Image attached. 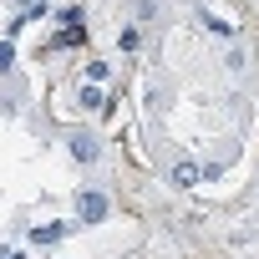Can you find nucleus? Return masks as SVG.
Listing matches in <instances>:
<instances>
[{
	"label": "nucleus",
	"mask_w": 259,
	"mask_h": 259,
	"mask_svg": "<svg viewBox=\"0 0 259 259\" xmlns=\"http://www.w3.org/2000/svg\"><path fill=\"white\" fill-rule=\"evenodd\" d=\"M224 66H229V71H244V66H249V56H244V51H229V56H224Z\"/></svg>",
	"instance_id": "8"
},
{
	"label": "nucleus",
	"mask_w": 259,
	"mask_h": 259,
	"mask_svg": "<svg viewBox=\"0 0 259 259\" xmlns=\"http://www.w3.org/2000/svg\"><path fill=\"white\" fill-rule=\"evenodd\" d=\"M107 71H112L107 61H92V66H87V76H92V81H107Z\"/></svg>",
	"instance_id": "10"
},
{
	"label": "nucleus",
	"mask_w": 259,
	"mask_h": 259,
	"mask_svg": "<svg viewBox=\"0 0 259 259\" xmlns=\"http://www.w3.org/2000/svg\"><path fill=\"white\" fill-rule=\"evenodd\" d=\"M117 46H122V51H138V31H133V26H127V31L117 36Z\"/></svg>",
	"instance_id": "9"
},
{
	"label": "nucleus",
	"mask_w": 259,
	"mask_h": 259,
	"mask_svg": "<svg viewBox=\"0 0 259 259\" xmlns=\"http://www.w3.org/2000/svg\"><path fill=\"white\" fill-rule=\"evenodd\" d=\"M66 143H71V158H76V163H87V168L102 158V138H97V133H71Z\"/></svg>",
	"instance_id": "2"
},
{
	"label": "nucleus",
	"mask_w": 259,
	"mask_h": 259,
	"mask_svg": "<svg viewBox=\"0 0 259 259\" xmlns=\"http://www.w3.org/2000/svg\"><path fill=\"white\" fill-rule=\"evenodd\" d=\"M168 183H173V188H193V183H198V168H193V163H173Z\"/></svg>",
	"instance_id": "4"
},
{
	"label": "nucleus",
	"mask_w": 259,
	"mask_h": 259,
	"mask_svg": "<svg viewBox=\"0 0 259 259\" xmlns=\"http://www.w3.org/2000/svg\"><path fill=\"white\" fill-rule=\"evenodd\" d=\"M11 66H16V46L0 41V76H11Z\"/></svg>",
	"instance_id": "6"
},
{
	"label": "nucleus",
	"mask_w": 259,
	"mask_h": 259,
	"mask_svg": "<svg viewBox=\"0 0 259 259\" xmlns=\"http://www.w3.org/2000/svg\"><path fill=\"white\" fill-rule=\"evenodd\" d=\"M81 107H87V112H102V107H107V97H102V81L81 87Z\"/></svg>",
	"instance_id": "5"
},
{
	"label": "nucleus",
	"mask_w": 259,
	"mask_h": 259,
	"mask_svg": "<svg viewBox=\"0 0 259 259\" xmlns=\"http://www.w3.org/2000/svg\"><path fill=\"white\" fill-rule=\"evenodd\" d=\"M66 229H71V224H41V229H31V244H61Z\"/></svg>",
	"instance_id": "3"
},
{
	"label": "nucleus",
	"mask_w": 259,
	"mask_h": 259,
	"mask_svg": "<svg viewBox=\"0 0 259 259\" xmlns=\"http://www.w3.org/2000/svg\"><path fill=\"white\" fill-rule=\"evenodd\" d=\"M107 208H112V203H107V193H102V188H81V193H76V219H81V229L102 224V219H107Z\"/></svg>",
	"instance_id": "1"
},
{
	"label": "nucleus",
	"mask_w": 259,
	"mask_h": 259,
	"mask_svg": "<svg viewBox=\"0 0 259 259\" xmlns=\"http://www.w3.org/2000/svg\"><path fill=\"white\" fill-rule=\"evenodd\" d=\"M219 173H224V163H208V168H198V183H213Z\"/></svg>",
	"instance_id": "11"
},
{
	"label": "nucleus",
	"mask_w": 259,
	"mask_h": 259,
	"mask_svg": "<svg viewBox=\"0 0 259 259\" xmlns=\"http://www.w3.org/2000/svg\"><path fill=\"white\" fill-rule=\"evenodd\" d=\"M133 16H138V21H153V16H158V0H133Z\"/></svg>",
	"instance_id": "7"
}]
</instances>
